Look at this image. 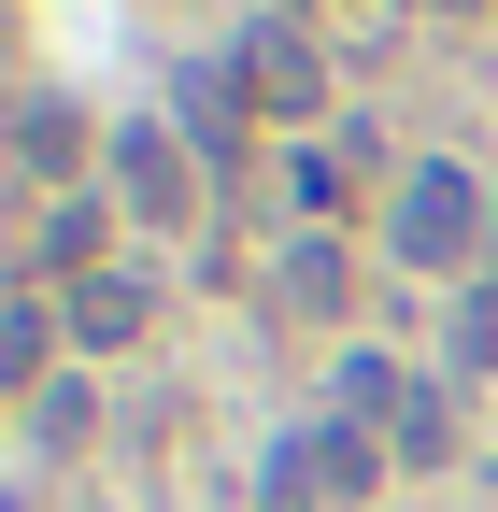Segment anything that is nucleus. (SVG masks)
Masks as SVG:
<instances>
[{
    "instance_id": "obj_3",
    "label": "nucleus",
    "mask_w": 498,
    "mask_h": 512,
    "mask_svg": "<svg viewBox=\"0 0 498 512\" xmlns=\"http://www.w3.org/2000/svg\"><path fill=\"white\" fill-rule=\"evenodd\" d=\"M143 328H157V285H143V271H86V285H72V342L114 356V342H143Z\"/></svg>"
},
{
    "instance_id": "obj_4",
    "label": "nucleus",
    "mask_w": 498,
    "mask_h": 512,
    "mask_svg": "<svg viewBox=\"0 0 498 512\" xmlns=\"http://www.w3.org/2000/svg\"><path fill=\"white\" fill-rule=\"evenodd\" d=\"M114 171H129V214H185V200H200V185H185V157H171V128H114Z\"/></svg>"
},
{
    "instance_id": "obj_8",
    "label": "nucleus",
    "mask_w": 498,
    "mask_h": 512,
    "mask_svg": "<svg viewBox=\"0 0 498 512\" xmlns=\"http://www.w3.org/2000/svg\"><path fill=\"white\" fill-rule=\"evenodd\" d=\"M86 256H100V200H57V228H43V271H72V285H86Z\"/></svg>"
},
{
    "instance_id": "obj_9",
    "label": "nucleus",
    "mask_w": 498,
    "mask_h": 512,
    "mask_svg": "<svg viewBox=\"0 0 498 512\" xmlns=\"http://www.w3.org/2000/svg\"><path fill=\"white\" fill-rule=\"evenodd\" d=\"M442 413H456V399H427V384H413V413H399V470H427V456H442V441H456Z\"/></svg>"
},
{
    "instance_id": "obj_6",
    "label": "nucleus",
    "mask_w": 498,
    "mask_h": 512,
    "mask_svg": "<svg viewBox=\"0 0 498 512\" xmlns=\"http://www.w3.org/2000/svg\"><path fill=\"white\" fill-rule=\"evenodd\" d=\"M342 299H356V256H342V242L314 228V242L285 256V313H342Z\"/></svg>"
},
{
    "instance_id": "obj_5",
    "label": "nucleus",
    "mask_w": 498,
    "mask_h": 512,
    "mask_svg": "<svg viewBox=\"0 0 498 512\" xmlns=\"http://www.w3.org/2000/svg\"><path fill=\"white\" fill-rule=\"evenodd\" d=\"M171 114H185V143H200V157H242V86H228V72H185Z\"/></svg>"
},
{
    "instance_id": "obj_10",
    "label": "nucleus",
    "mask_w": 498,
    "mask_h": 512,
    "mask_svg": "<svg viewBox=\"0 0 498 512\" xmlns=\"http://www.w3.org/2000/svg\"><path fill=\"white\" fill-rule=\"evenodd\" d=\"M442 15H470V0H442Z\"/></svg>"
},
{
    "instance_id": "obj_2",
    "label": "nucleus",
    "mask_w": 498,
    "mask_h": 512,
    "mask_svg": "<svg viewBox=\"0 0 498 512\" xmlns=\"http://www.w3.org/2000/svg\"><path fill=\"white\" fill-rule=\"evenodd\" d=\"M242 72H257V100H271V114H314V100H328V57L299 43L285 15H257V29H242Z\"/></svg>"
},
{
    "instance_id": "obj_1",
    "label": "nucleus",
    "mask_w": 498,
    "mask_h": 512,
    "mask_svg": "<svg viewBox=\"0 0 498 512\" xmlns=\"http://www.w3.org/2000/svg\"><path fill=\"white\" fill-rule=\"evenodd\" d=\"M470 228H484V185L470 171H413L399 185V256H413V271H456Z\"/></svg>"
},
{
    "instance_id": "obj_7",
    "label": "nucleus",
    "mask_w": 498,
    "mask_h": 512,
    "mask_svg": "<svg viewBox=\"0 0 498 512\" xmlns=\"http://www.w3.org/2000/svg\"><path fill=\"white\" fill-rule=\"evenodd\" d=\"M43 356H57V313H43V299H15V313H0V370L43 384Z\"/></svg>"
}]
</instances>
